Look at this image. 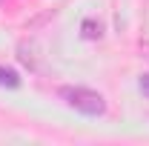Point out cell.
Returning <instances> with one entry per match:
<instances>
[{
  "mask_svg": "<svg viewBox=\"0 0 149 146\" xmlns=\"http://www.w3.org/2000/svg\"><path fill=\"white\" fill-rule=\"evenodd\" d=\"M0 86L3 89H17L20 86V74L12 69V66H3L0 63Z\"/></svg>",
  "mask_w": 149,
  "mask_h": 146,
  "instance_id": "cell-2",
  "label": "cell"
},
{
  "mask_svg": "<svg viewBox=\"0 0 149 146\" xmlns=\"http://www.w3.org/2000/svg\"><path fill=\"white\" fill-rule=\"evenodd\" d=\"M138 86H141V92L149 97V74H143V77H141V83H138Z\"/></svg>",
  "mask_w": 149,
  "mask_h": 146,
  "instance_id": "cell-4",
  "label": "cell"
},
{
  "mask_svg": "<svg viewBox=\"0 0 149 146\" xmlns=\"http://www.w3.org/2000/svg\"><path fill=\"white\" fill-rule=\"evenodd\" d=\"M60 97L72 106V109L83 112V115H103L106 112V100L103 95L95 89H86V86H63L60 89Z\"/></svg>",
  "mask_w": 149,
  "mask_h": 146,
  "instance_id": "cell-1",
  "label": "cell"
},
{
  "mask_svg": "<svg viewBox=\"0 0 149 146\" xmlns=\"http://www.w3.org/2000/svg\"><path fill=\"white\" fill-rule=\"evenodd\" d=\"M80 35L86 37V40H97V37L103 35V26H100V23H97V20H83V23H80Z\"/></svg>",
  "mask_w": 149,
  "mask_h": 146,
  "instance_id": "cell-3",
  "label": "cell"
}]
</instances>
